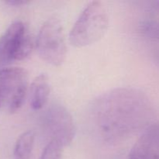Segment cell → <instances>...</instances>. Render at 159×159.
<instances>
[{"label":"cell","mask_w":159,"mask_h":159,"mask_svg":"<svg viewBox=\"0 0 159 159\" xmlns=\"http://www.w3.org/2000/svg\"><path fill=\"white\" fill-rule=\"evenodd\" d=\"M50 92L51 87L46 75L41 74L34 79L30 91V102L33 110H39L46 105Z\"/></svg>","instance_id":"cell-7"},{"label":"cell","mask_w":159,"mask_h":159,"mask_svg":"<svg viewBox=\"0 0 159 159\" xmlns=\"http://www.w3.org/2000/svg\"><path fill=\"white\" fill-rule=\"evenodd\" d=\"M64 147L56 141H49L42 152L40 159H61Z\"/></svg>","instance_id":"cell-10"},{"label":"cell","mask_w":159,"mask_h":159,"mask_svg":"<svg viewBox=\"0 0 159 159\" xmlns=\"http://www.w3.org/2000/svg\"><path fill=\"white\" fill-rule=\"evenodd\" d=\"M91 113L99 137L106 142L116 144L147 123L150 105L147 97L138 90L116 89L98 97Z\"/></svg>","instance_id":"cell-1"},{"label":"cell","mask_w":159,"mask_h":159,"mask_svg":"<svg viewBox=\"0 0 159 159\" xmlns=\"http://www.w3.org/2000/svg\"><path fill=\"white\" fill-rule=\"evenodd\" d=\"M33 48L34 40L27 26L20 20L13 22L0 37V65L24 60Z\"/></svg>","instance_id":"cell-4"},{"label":"cell","mask_w":159,"mask_h":159,"mask_svg":"<svg viewBox=\"0 0 159 159\" xmlns=\"http://www.w3.org/2000/svg\"><path fill=\"white\" fill-rule=\"evenodd\" d=\"M143 134L155 144L159 150V124H152L148 127L143 132Z\"/></svg>","instance_id":"cell-11"},{"label":"cell","mask_w":159,"mask_h":159,"mask_svg":"<svg viewBox=\"0 0 159 159\" xmlns=\"http://www.w3.org/2000/svg\"><path fill=\"white\" fill-rule=\"evenodd\" d=\"M143 30L148 37L159 39V20L150 21L143 25Z\"/></svg>","instance_id":"cell-12"},{"label":"cell","mask_w":159,"mask_h":159,"mask_svg":"<svg viewBox=\"0 0 159 159\" xmlns=\"http://www.w3.org/2000/svg\"><path fill=\"white\" fill-rule=\"evenodd\" d=\"M5 2L9 6H22L29 4L30 2L27 1V0H7V1H5Z\"/></svg>","instance_id":"cell-13"},{"label":"cell","mask_w":159,"mask_h":159,"mask_svg":"<svg viewBox=\"0 0 159 159\" xmlns=\"http://www.w3.org/2000/svg\"><path fill=\"white\" fill-rule=\"evenodd\" d=\"M28 86V74L22 68L0 69V108L6 106L10 113L22 107Z\"/></svg>","instance_id":"cell-5"},{"label":"cell","mask_w":159,"mask_h":159,"mask_svg":"<svg viewBox=\"0 0 159 159\" xmlns=\"http://www.w3.org/2000/svg\"><path fill=\"white\" fill-rule=\"evenodd\" d=\"M35 133L27 130L22 134L16 142L14 157L16 159H30L34 150Z\"/></svg>","instance_id":"cell-9"},{"label":"cell","mask_w":159,"mask_h":159,"mask_svg":"<svg viewBox=\"0 0 159 159\" xmlns=\"http://www.w3.org/2000/svg\"><path fill=\"white\" fill-rule=\"evenodd\" d=\"M108 26L109 16L106 8L100 2H91L71 30L70 42L77 48L90 46L105 35Z\"/></svg>","instance_id":"cell-2"},{"label":"cell","mask_w":159,"mask_h":159,"mask_svg":"<svg viewBox=\"0 0 159 159\" xmlns=\"http://www.w3.org/2000/svg\"><path fill=\"white\" fill-rule=\"evenodd\" d=\"M127 159H159V150L141 134L130 150Z\"/></svg>","instance_id":"cell-8"},{"label":"cell","mask_w":159,"mask_h":159,"mask_svg":"<svg viewBox=\"0 0 159 159\" xmlns=\"http://www.w3.org/2000/svg\"><path fill=\"white\" fill-rule=\"evenodd\" d=\"M41 124L50 141H56L65 148L74 139L75 127L73 118L68 110L61 104H51L45 110Z\"/></svg>","instance_id":"cell-6"},{"label":"cell","mask_w":159,"mask_h":159,"mask_svg":"<svg viewBox=\"0 0 159 159\" xmlns=\"http://www.w3.org/2000/svg\"><path fill=\"white\" fill-rule=\"evenodd\" d=\"M36 48L42 60L53 66H60L67 55V46L60 20L51 17L43 23L39 30Z\"/></svg>","instance_id":"cell-3"}]
</instances>
